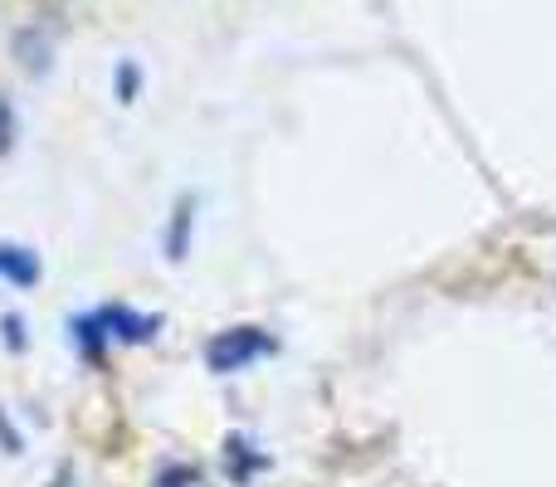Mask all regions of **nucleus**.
Here are the masks:
<instances>
[{
  "label": "nucleus",
  "instance_id": "2",
  "mask_svg": "<svg viewBox=\"0 0 556 487\" xmlns=\"http://www.w3.org/2000/svg\"><path fill=\"white\" fill-rule=\"evenodd\" d=\"M269 351H274V336L264 326H230V332H215V342L205 346V366L215 375H235Z\"/></svg>",
  "mask_w": 556,
  "mask_h": 487
},
{
  "label": "nucleus",
  "instance_id": "3",
  "mask_svg": "<svg viewBox=\"0 0 556 487\" xmlns=\"http://www.w3.org/2000/svg\"><path fill=\"white\" fill-rule=\"evenodd\" d=\"M0 278L10 287H35L39 283V258L20 244H0Z\"/></svg>",
  "mask_w": 556,
  "mask_h": 487
},
{
  "label": "nucleus",
  "instance_id": "1",
  "mask_svg": "<svg viewBox=\"0 0 556 487\" xmlns=\"http://www.w3.org/2000/svg\"><path fill=\"white\" fill-rule=\"evenodd\" d=\"M156 326H162L156 312H132V307H123V303H103V307H93V312L74 317V336L88 356H103L108 342H123V346L152 342Z\"/></svg>",
  "mask_w": 556,
  "mask_h": 487
},
{
  "label": "nucleus",
  "instance_id": "5",
  "mask_svg": "<svg viewBox=\"0 0 556 487\" xmlns=\"http://www.w3.org/2000/svg\"><path fill=\"white\" fill-rule=\"evenodd\" d=\"M191 478H195L191 469H166L162 478H156V487H191Z\"/></svg>",
  "mask_w": 556,
  "mask_h": 487
},
{
  "label": "nucleus",
  "instance_id": "4",
  "mask_svg": "<svg viewBox=\"0 0 556 487\" xmlns=\"http://www.w3.org/2000/svg\"><path fill=\"white\" fill-rule=\"evenodd\" d=\"M15 146V107H10V98L0 93V156Z\"/></svg>",
  "mask_w": 556,
  "mask_h": 487
}]
</instances>
